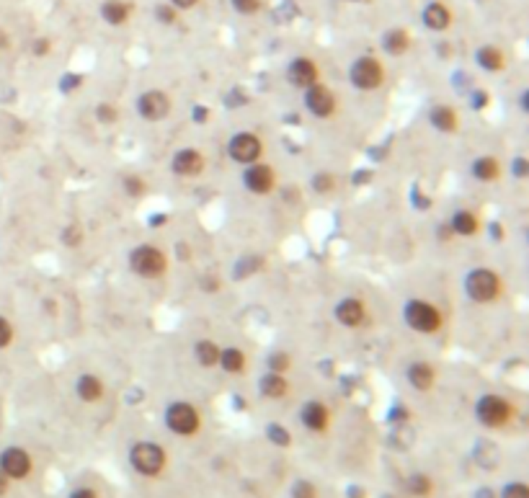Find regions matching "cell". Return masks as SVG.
Masks as SVG:
<instances>
[{
  "label": "cell",
  "mask_w": 529,
  "mask_h": 498,
  "mask_svg": "<svg viewBox=\"0 0 529 498\" xmlns=\"http://www.w3.org/2000/svg\"><path fill=\"white\" fill-rule=\"evenodd\" d=\"M129 266L137 276H145V279H158L163 276L165 269H168V258L160 248L156 245H137L132 254H129Z\"/></svg>",
  "instance_id": "obj_1"
},
{
  "label": "cell",
  "mask_w": 529,
  "mask_h": 498,
  "mask_svg": "<svg viewBox=\"0 0 529 498\" xmlns=\"http://www.w3.org/2000/svg\"><path fill=\"white\" fill-rule=\"evenodd\" d=\"M465 292L473 302H493L501 292V279L491 269H473L465 276Z\"/></svg>",
  "instance_id": "obj_2"
},
{
  "label": "cell",
  "mask_w": 529,
  "mask_h": 498,
  "mask_svg": "<svg viewBox=\"0 0 529 498\" xmlns=\"http://www.w3.org/2000/svg\"><path fill=\"white\" fill-rule=\"evenodd\" d=\"M403 317L419 333H437L442 328V313L431 302H423V299H411L403 308Z\"/></svg>",
  "instance_id": "obj_3"
},
{
  "label": "cell",
  "mask_w": 529,
  "mask_h": 498,
  "mask_svg": "<svg viewBox=\"0 0 529 498\" xmlns=\"http://www.w3.org/2000/svg\"><path fill=\"white\" fill-rule=\"evenodd\" d=\"M165 424H168V429H171L174 434L192 436V434L199 431L201 418H199V413H196V408H194L192 403H183V400H178V403L168 406V410H165Z\"/></svg>",
  "instance_id": "obj_4"
},
{
  "label": "cell",
  "mask_w": 529,
  "mask_h": 498,
  "mask_svg": "<svg viewBox=\"0 0 529 498\" xmlns=\"http://www.w3.org/2000/svg\"><path fill=\"white\" fill-rule=\"evenodd\" d=\"M129 460H132V467L142 472V475H158L165 467V452L158 444L150 442L135 444L132 452H129Z\"/></svg>",
  "instance_id": "obj_5"
},
{
  "label": "cell",
  "mask_w": 529,
  "mask_h": 498,
  "mask_svg": "<svg viewBox=\"0 0 529 498\" xmlns=\"http://www.w3.org/2000/svg\"><path fill=\"white\" fill-rule=\"evenodd\" d=\"M475 416L483 426H491V429H498L511 418V406L509 400L501 398V395H483L475 406Z\"/></svg>",
  "instance_id": "obj_6"
},
{
  "label": "cell",
  "mask_w": 529,
  "mask_h": 498,
  "mask_svg": "<svg viewBox=\"0 0 529 498\" xmlns=\"http://www.w3.org/2000/svg\"><path fill=\"white\" fill-rule=\"evenodd\" d=\"M349 78H351L354 88H359V91H374V88H380L385 81L383 65L377 63L374 57H359V60L351 65Z\"/></svg>",
  "instance_id": "obj_7"
},
{
  "label": "cell",
  "mask_w": 529,
  "mask_h": 498,
  "mask_svg": "<svg viewBox=\"0 0 529 498\" xmlns=\"http://www.w3.org/2000/svg\"><path fill=\"white\" fill-rule=\"evenodd\" d=\"M228 153L235 163L251 165V163H258V158L264 153V145H261V140L255 135H251V132H237V135L230 140Z\"/></svg>",
  "instance_id": "obj_8"
},
{
  "label": "cell",
  "mask_w": 529,
  "mask_h": 498,
  "mask_svg": "<svg viewBox=\"0 0 529 498\" xmlns=\"http://www.w3.org/2000/svg\"><path fill=\"white\" fill-rule=\"evenodd\" d=\"M305 109L310 111L312 117L328 119L336 111V96H333L328 85L312 83L310 88H305Z\"/></svg>",
  "instance_id": "obj_9"
},
{
  "label": "cell",
  "mask_w": 529,
  "mask_h": 498,
  "mask_svg": "<svg viewBox=\"0 0 529 498\" xmlns=\"http://www.w3.org/2000/svg\"><path fill=\"white\" fill-rule=\"evenodd\" d=\"M137 111L147 122H160L171 114V99L163 91H145L137 99Z\"/></svg>",
  "instance_id": "obj_10"
},
{
  "label": "cell",
  "mask_w": 529,
  "mask_h": 498,
  "mask_svg": "<svg viewBox=\"0 0 529 498\" xmlns=\"http://www.w3.org/2000/svg\"><path fill=\"white\" fill-rule=\"evenodd\" d=\"M0 470H3L6 478H13V480L26 478L28 472H31V457H28L21 447H8V449H3V454H0Z\"/></svg>",
  "instance_id": "obj_11"
},
{
  "label": "cell",
  "mask_w": 529,
  "mask_h": 498,
  "mask_svg": "<svg viewBox=\"0 0 529 498\" xmlns=\"http://www.w3.org/2000/svg\"><path fill=\"white\" fill-rule=\"evenodd\" d=\"M243 186H246L251 194H269L274 189V171L271 165L264 163H251L243 173Z\"/></svg>",
  "instance_id": "obj_12"
},
{
  "label": "cell",
  "mask_w": 529,
  "mask_h": 498,
  "mask_svg": "<svg viewBox=\"0 0 529 498\" xmlns=\"http://www.w3.org/2000/svg\"><path fill=\"white\" fill-rule=\"evenodd\" d=\"M171 168H174L176 176H183V179H194L204 171V158H201L194 147H183L174 155L171 160Z\"/></svg>",
  "instance_id": "obj_13"
},
{
  "label": "cell",
  "mask_w": 529,
  "mask_h": 498,
  "mask_svg": "<svg viewBox=\"0 0 529 498\" xmlns=\"http://www.w3.org/2000/svg\"><path fill=\"white\" fill-rule=\"evenodd\" d=\"M287 81L297 88H310L312 83H318V65L308 57H297L287 67Z\"/></svg>",
  "instance_id": "obj_14"
},
{
  "label": "cell",
  "mask_w": 529,
  "mask_h": 498,
  "mask_svg": "<svg viewBox=\"0 0 529 498\" xmlns=\"http://www.w3.org/2000/svg\"><path fill=\"white\" fill-rule=\"evenodd\" d=\"M364 317H367V310L356 297L341 299V302L336 305V320L341 323V326L356 328V326H362V323H364Z\"/></svg>",
  "instance_id": "obj_15"
},
{
  "label": "cell",
  "mask_w": 529,
  "mask_h": 498,
  "mask_svg": "<svg viewBox=\"0 0 529 498\" xmlns=\"http://www.w3.org/2000/svg\"><path fill=\"white\" fill-rule=\"evenodd\" d=\"M300 418H302V424L308 426L310 431H326L328 429V408L323 406L320 400H308L305 406H302L300 410Z\"/></svg>",
  "instance_id": "obj_16"
},
{
  "label": "cell",
  "mask_w": 529,
  "mask_h": 498,
  "mask_svg": "<svg viewBox=\"0 0 529 498\" xmlns=\"http://www.w3.org/2000/svg\"><path fill=\"white\" fill-rule=\"evenodd\" d=\"M405 377H408V382H411L413 388L423 392V390L434 388L437 372H434V367H429L426 362H413L411 367H408V372H405Z\"/></svg>",
  "instance_id": "obj_17"
},
{
  "label": "cell",
  "mask_w": 529,
  "mask_h": 498,
  "mask_svg": "<svg viewBox=\"0 0 529 498\" xmlns=\"http://www.w3.org/2000/svg\"><path fill=\"white\" fill-rule=\"evenodd\" d=\"M287 390H289V385H287L284 374H279V372H269V374H264L261 382H258V392H261L264 398H271V400L284 398Z\"/></svg>",
  "instance_id": "obj_18"
},
{
  "label": "cell",
  "mask_w": 529,
  "mask_h": 498,
  "mask_svg": "<svg viewBox=\"0 0 529 498\" xmlns=\"http://www.w3.org/2000/svg\"><path fill=\"white\" fill-rule=\"evenodd\" d=\"M75 392H78V398L85 400V403H96V400H101V395H103V382H101L96 374H83V377H78V382H75Z\"/></svg>",
  "instance_id": "obj_19"
},
{
  "label": "cell",
  "mask_w": 529,
  "mask_h": 498,
  "mask_svg": "<svg viewBox=\"0 0 529 498\" xmlns=\"http://www.w3.org/2000/svg\"><path fill=\"white\" fill-rule=\"evenodd\" d=\"M429 122H431V127L444 132V135H449V132L457 129V114L452 106H434V109L429 111Z\"/></svg>",
  "instance_id": "obj_20"
},
{
  "label": "cell",
  "mask_w": 529,
  "mask_h": 498,
  "mask_svg": "<svg viewBox=\"0 0 529 498\" xmlns=\"http://www.w3.org/2000/svg\"><path fill=\"white\" fill-rule=\"evenodd\" d=\"M449 227H452V233H457V235L470 238L478 233V217H475V212H470V209H457L455 215H452Z\"/></svg>",
  "instance_id": "obj_21"
},
{
  "label": "cell",
  "mask_w": 529,
  "mask_h": 498,
  "mask_svg": "<svg viewBox=\"0 0 529 498\" xmlns=\"http://www.w3.org/2000/svg\"><path fill=\"white\" fill-rule=\"evenodd\" d=\"M449 21H452V16H449V10L442 3H429L426 10H423V24L431 31H444L449 26Z\"/></svg>",
  "instance_id": "obj_22"
},
{
  "label": "cell",
  "mask_w": 529,
  "mask_h": 498,
  "mask_svg": "<svg viewBox=\"0 0 529 498\" xmlns=\"http://www.w3.org/2000/svg\"><path fill=\"white\" fill-rule=\"evenodd\" d=\"M470 173H473L478 181H496L498 176H501V165H498V160L496 158H478V160H473V165H470Z\"/></svg>",
  "instance_id": "obj_23"
},
{
  "label": "cell",
  "mask_w": 529,
  "mask_h": 498,
  "mask_svg": "<svg viewBox=\"0 0 529 498\" xmlns=\"http://www.w3.org/2000/svg\"><path fill=\"white\" fill-rule=\"evenodd\" d=\"M217 364L225 372H230V374H237V372L246 370V354L240 351V349H235V346H230V349H222V351H219Z\"/></svg>",
  "instance_id": "obj_24"
},
{
  "label": "cell",
  "mask_w": 529,
  "mask_h": 498,
  "mask_svg": "<svg viewBox=\"0 0 529 498\" xmlns=\"http://www.w3.org/2000/svg\"><path fill=\"white\" fill-rule=\"evenodd\" d=\"M383 47H385V52L387 55H403V52H408V47H411V39H408V34L403 31V28H392V31H387L383 37Z\"/></svg>",
  "instance_id": "obj_25"
},
{
  "label": "cell",
  "mask_w": 529,
  "mask_h": 498,
  "mask_svg": "<svg viewBox=\"0 0 529 498\" xmlns=\"http://www.w3.org/2000/svg\"><path fill=\"white\" fill-rule=\"evenodd\" d=\"M475 57H478V65L488 73H498L503 67V55L498 47H480Z\"/></svg>",
  "instance_id": "obj_26"
},
{
  "label": "cell",
  "mask_w": 529,
  "mask_h": 498,
  "mask_svg": "<svg viewBox=\"0 0 529 498\" xmlns=\"http://www.w3.org/2000/svg\"><path fill=\"white\" fill-rule=\"evenodd\" d=\"M101 16L109 21L111 26H119V24H124L129 16V6L127 3H121V0H106L103 6H101Z\"/></svg>",
  "instance_id": "obj_27"
},
{
  "label": "cell",
  "mask_w": 529,
  "mask_h": 498,
  "mask_svg": "<svg viewBox=\"0 0 529 498\" xmlns=\"http://www.w3.org/2000/svg\"><path fill=\"white\" fill-rule=\"evenodd\" d=\"M194 356H196V362L201 367H215L219 359V346L215 341H199L194 346Z\"/></svg>",
  "instance_id": "obj_28"
},
{
  "label": "cell",
  "mask_w": 529,
  "mask_h": 498,
  "mask_svg": "<svg viewBox=\"0 0 529 498\" xmlns=\"http://www.w3.org/2000/svg\"><path fill=\"white\" fill-rule=\"evenodd\" d=\"M258 269H264V258L261 256H243V261L235 263V279H248Z\"/></svg>",
  "instance_id": "obj_29"
},
{
  "label": "cell",
  "mask_w": 529,
  "mask_h": 498,
  "mask_svg": "<svg viewBox=\"0 0 529 498\" xmlns=\"http://www.w3.org/2000/svg\"><path fill=\"white\" fill-rule=\"evenodd\" d=\"M405 485H408V490H411L413 496H419V498L429 496V493H431V478H429V475H421V472L411 475Z\"/></svg>",
  "instance_id": "obj_30"
},
{
  "label": "cell",
  "mask_w": 529,
  "mask_h": 498,
  "mask_svg": "<svg viewBox=\"0 0 529 498\" xmlns=\"http://www.w3.org/2000/svg\"><path fill=\"white\" fill-rule=\"evenodd\" d=\"M336 189V179H333V173H326L320 171L312 176V191L315 194H333Z\"/></svg>",
  "instance_id": "obj_31"
},
{
  "label": "cell",
  "mask_w": 529,
  "mask_h": 498,
  "mask_svg": "<svg viewBox=\"0 0 529 498\" xmlns=\"http://www.w3.org/2000/svg\"><path fill=\"white\" fill-rule=\"evenodd\" d=\"M121 186L127 191L129 197H142L145 194V181L140 179V176H124L121 179Z\"/></svg>",
  "instance_id": "obj_32"
},
{
  "label": "cell",
  "mask_w": 529,
  "mask_h": 498,
  "mask_svg": "<svg viewBox=\"0 0 529 498\" xmlns=\"http://www.w3.org/2000/svg\"><path fill=\"white\" fill-rule=\"evenodd\" d=\"M266 434H269V439H271V442H274L276 447H287V444L292 442V436H289V431H287L284 426L271 424V426H269V431H266Z\"/></svg>",
  "instance_id": "obj_33"
},
{
  "label": "cell",
  "mask_w": 529,
  "mask_h": 498,
  "mask_svg": "<svg viewBox=\"0 0 529 498\" xmlns=\"http://www.w3.org/2000/svg\"><path fill=\"white\" fill-rule=\"evenodd\" d=\"M287 370H289V354L276 351L269 356V372H279V374H284Z\"/></svg>",
  "instance_id": "obj_34"
},
{
  "label": "cell",
  "mask_w": 529,
  "mask_h": 498,
  "mask_svg": "<svg viewBox=\"0 0 529 498\" xmlns=\"http://www.w3.org/2000/svg\"><path fill=\"white\" fill-rule=\"evenodd\" d=\"M96 119L103 122V124H114L119 119V111L114 109L111 103H99V106H96Z\"/></svg>",
  "instance_id": "obj_35"
},
{
  "label": "cell",
  "mask_w": 529,
  "mask_h": 498,
  "mask_svg": "<svg viewBox=\"0 0 529 498\" xmlns=\"http://www.w3.org/2000/svg\"><path fill=\"white\" fill-rule=\"evenodd\" d=\"M292 496L294 498H315V485L308 483V480H297L292 488Z\"/></svg>",
  "instance_id": "obj_36"
},
{
  "label": "cell",
  "mask_w": 529,
  "mask_h": 498,
  "mask_svg": "<svg viewBox=\"0 0 529 498\" xmlns=\"http://www.w3.org/2000/svg\"><path fill=\"white\" fill-rule=\"evenodd\" d=\"M83 240V230L78 225H70V227H65V233H62V243L65 245H78Z\"/></svg>",
  "instance_id": "obj_37"
},
{
  "label": "cell",
  "mask_w": 529,
  "mask_h": 498,
  "mask_svg": "<svg viewBox=\"0 0 529 498\" xmlns=\"http://www.w3.org/2000/svg\"><path fill=\"white\" fill-rule=\"evenodd\" d=\"M233 8L237 10V13H255V10L261 8V0H233Z\"/></svg>",
  "instance_id": "obj_38"
},
{
  "label": "cell",
  "mask_w": 529,
  "mask_h": 498,
  "mask_svg": "<svg viewBox=\"0 0 529 498\" xmlns=\"http://www.w3.org/2000/svg\"><path fill=\"white\" fill-rule=\"evenodd\" d=\"M81 83H83L81 75H75V73L65 75L62 81H60V91H62V93H73L75 88H81Z\"/></svg>",
  "instance_id": "obj_39"
},
{
  "label": "cell",
  "mask_w": 529,
  "mask_h": 498,
  "mask_svg": "<svg viewBox=\"0 0 529 498\" xmlns=\"http://www.w3.org/2000/svg\"><path fill=\"white\" fill-rule=\"evenodd\" d=\"M10 341H13V326H10L6 317L0 315V349H6Z\"/></svg>",
  "instance_id": "obj_40"
},
{
  "label": "cell",
  "mask_w": 529,
  "mask_h": 498,
  "mask_svg": "<svg viewBox=\"0 0 529 498\" xmlns=\"http://www.w3.org/2000/svg\"><path fill=\"white\" fill-rule=\"evenodd\" d=\"M488 93L485 91H470V109L475 111H483L485 106H488Z\"/></svg>",
  "instance_id": "obj_41"
},
{
  "label": "cell",
  "mask_w": 529,
  "mask_h": 498,
  "mask_svg": "<svg viewBox=\"0 0 529 498\" xmlns=\"http://www.w3.org/2000/svg\"><path fill=\"white\" fill-rule=\"evenodd\" d=\"M503 498H529V490L521 483H511V485L503 488Z\"/></svg>",
  "instance_id": "obj_42"
},
{
  "label": "cell",
  "mask_w": 529,
  "mask_h": 498,
  "mask_svg": "<svg viewBox=\"0 0 529 498\" xmlns=\"http://www.w3.org/2000/svg\"><path fill=\"white\" fill-rule=\"evenodd\" d=\"M199 290L215 294V292L219 290V279L215 276V274H207V276H201V279H199Z\"/></svg>",
  "instance_id": "obj_43"
},
{
  "label": "cell",
  "mask_w": 529,
  "mask_h": 498,
  "mask_svg": "<svg viewBox=\"0 0 529 498\" xmlns=\"http://www.w3.org/2000/svg\"><path fill=\"white\" fill-rule=\"evenodd\" d=\"M156 16H158V21H163V24H174V21H176V10L171 8V6H158Z\"/></svg>",
  "instance_id": "obj_44"
},
{
  "label": "cell",
  "mask_w": 529,
  "mask_h": 498,
  "mask_svg": "<svg viewBox=\"0 0 529 498\" xmlns=\"http://www.w3.org/2000/svg\"><path fill=\"white\" fill-rule=\"evenodd\" d=\"M210 119V109L207 106H194V122L199 124V122H207Z\"/></svg>",
  "instance_id": "obj_45"
},
{
  "label": "cell",
  "mask_w": 529,
  "mask_h": 498,
  "mask_svg": "<svg viewBox=\"0 0 529 498\" xmlns=\"http://www.w3.org/2000/svg\"><path fill=\"white\" fill-rule=\"evenodd\" d=\"M514 176H519V179H524V176H527V160H524V158L514 160Z\"/></svg>",
  "instance_id": "obj_46"
},
{
  "label": "cell",
  "mask_w": 529,
  "mask_h": 498,
  "mask_svg": "<svg viewBox=\"0 0 529 498\" xmlns=\"http://www.w3.org/2000/svg\"><path fill=\"white\" fill-rule=\"evenodd\" d=\"M413 201H416V207H421V209H429L431 207V199H423L419 189H413Z\"/></svg>",
  "instance_id": "obj_47"
},
{
  "label": "cell",
  "mask_w": 529,
  "mask_h": 498,
  "mask_svg": "<svg viewBox=\"0 0 529 498\" xmlns=\"http://www.w3.org/2000/svg\"><path fill=\"white\" fill-rule=\"evenodd\" d=\"M47 49H49V42H47V39L34 42V55H47Z\"/></svg>",
  "instance_id": "obj_48"
},
{
  "label": "cell",
  "mask_w": 529,
  "mask_h": 498,
  "mask_svg": "<svg viewBox=\"0 0 529 498\" xmlns=\"http://www.w3.org/2000/svg\"><path fill=\"white\" fill-rule=\"evenodd\" d=\"M176 254H178V258H183V261H189V258H192V256H189V245L186 243L176 245Z\"/></svg>",
  "instance_id": "obj_49"
},
{
  "label": "cell",
  "mask_w": 529,
  "mask_h": 498,
  "mask_svg": "<svg viewBox=\"0 0 529 498\" xmlns=\"http://www.w3.org/2000/svg\"><path fill=\"white\" fill-rule=\"evenodd\" d=\"M70 498H96V493L91 488H78Z\"/></svg>",
  "instance_id": "obj_50"
},
{
  "label": "cell",
  "mask_w": 529,
  "mask_h": 498,
  "mask_svg": "<svg viewBox=\"0 0 529 498\" xmlns=\"http://www.w3.org/2000/svg\"><path fill=\"white\" fill-rule=\"evenodd\" d=\"M171 3H174L176 8H194L199 0H171Z\"/></svg>",
  "instance_id": "obj_51"
},
{
  "label": "cell",
  "mask_w": 529,
  "mask_h": 498,
  "mask_svg": "<svg viewBox=\"0 0 529 498\" xmlns=\"http://www.w3.org/2000/svg\"><path fill=\"white\" fill-rule=\"evenodd\" d=\"M6 490H8V478H6V475H3V470H0V496H3Z\"/></svg>",
  "instance_id": "obj_52"
},
{
  "label": "cell",
  "mask_w": 529,
  "mask_h": 498,
  "mask_svg": "<svg viewBox=\"0 0 529 498\" xmlns=\"http://www.w3.org/2000/svg\"><path fill=\"white\" fill-rule=\"evenodd\" d=\"M478 498H496V496H493V490L483 488V490H478Z\"/></svg>",
  "instance_id": "obj_53"
}]
</instances>
